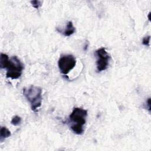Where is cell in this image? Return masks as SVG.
Here are the masks:
<instances>
[{"mask_svg":"<svg viewBox=\"0 0 151 151\" xmlns=\"http://www.w3.org/2000/svg\"><path fill=\"white\" fill-rule=\"evenodd\" d=\"M1 68H6V77L12 80L17 79L21 77L24 65L17 56H13L9 59L6 54L1 53L0 57Z\"/></svg>","mask_w":151,"mask_h":151,"instance_id":"1","label":"cell"},{"mask_svg":"<svg viewBox=\"0 0 151 151\" xmlns=\"http://www.w3.org/2000/svg\"><path fill=\"white\" fill-rule=\"evenodd\" d=\"M24 97L30 103L31 110L38 111L42 104V89L41 87L31 85L28 87H24L22 90Z\"/></svg>","mask_w":151,"mask_h":151,"instance_id":"2","label":"cell"},{"mask_svg":"<svg viewBox=\"0 0 151 151\" xmlns=\"http://www.w3.org/2000/svg\"><path fill=\"white\" fill-rule=\"evenodd\" d=\"M76 60L74 55L67 54L61 55L58 61V66L60 72L66 75L76 66Z\"/></svg>","mask_w":151,"mask_h":151,"instance_id":"3","label":"cell"},{"mask_svg":"<svg viewBox=\"0 0 151 151\" xmlns=\"http://www.w3.org/2000/svg\"><path fill=\"white\" fill-rule=\"evenodd\" d=\"M97 57L96 61V68L98 72L106 70L109 64V60L110 57L108 52L106 51V48L101 47L97 50L95 52Z\"/></svg>","mask_w":151,"mask_h":151,"instance_id":"4","label":"cell"},{"mask_svg":"<svg viewBox=\"0 0 151 151\" xmlns=\"http://www.w3.org/2000/svg\"><path fill=\"white\" fill-rule=\"evenodd\" d=\"M87 110L80 107H75L69 116L70 121L72 124L84 126L86 122Z\"/></svg>","mask_w":151,"mask_h":151,"instance_id":"5","label":"cell"},{"mask_svg":"<svg viewBox=\"0 0 151 151\" xmlns=\"http://www.w3.org/2000/svg\"><path fill=\"white\" fill-rule=\"evenodd\" d=\"M75 31H76V28L74 27L72 21H68L67 24L65 29L62 32V34L65 37H69L73 34H74Z\"/></svg>","mask_w":151,"mask_h":151,"instance_id":"6","label":"cell"},{"mask_svg":"<svg viewBox=\"0 0 151 151\" xmlns=\"http://www.w3.org/2000/svg\"><path fill=\"white\" fill-rule=\"evenodd\" d=\"M11 132L6 127H1L0 130V141L2 142L5 139L11 136Z\"/></svg>","mask_w":151,"mask_h":151,"instance_id":"7","label":"cell"},{"mask_svg":"<svg viewBox=\"0 0 151 151\" xmlns=\"http://www.w3.org/2000/svg\"><path fill=\"white\" fill-rule=\"evenodd\" d=\"M21 123V118L18 116H15L12 118L11 123L14 126H18Z\"/></svg>","mask_w":151,"mask_h":151,"instance_id":"8","label":"cell"},{"mask_svg":"<svg viewBox=\"0 0 151 151\" xmlns=\"http://www.w3.org/2000/svg\"><path fill=\"white\" fill-rule=\"evenodd\" d=\"M31 5H32V6L36 9H38L40 6H41V4L42 2L40 1H37V0H35V1H31Z\"/></svg>","mask_w":151,"mask_h":151,"instance_id":"9","label":"cell"},{"mask_svg":"<svg viewBox=\"0 0 151 151\" xmlns=\"http://www.w3.org/2000/svg\"><path fill=\"white\" fill-rule=\"evenodd\" d=\"M150 36L148 35L146 37H145L143 40H142V44L145 45L149 46V42H150Z\"/></svg>","mask_w":151,"mask_h":151,"instance_id":"10","label":"cell"},{"mask_svg":"<svg viewBox=\"0 0 151 151\" xmlns=\"http://www.w3.org/2000/svg\"><path fill=\"white\" fill-rule=\"evenodd\" d=\"M147 104L148 106V110L150 111V99L149 98L147 100Z\"/></svg>","mask_w":151,"mask_h":151,"instance_id":"11","label":"cell"},{"mask_svg":"<svg viewBox=\"0 0 151 151\" xmlns=\"http://www.w3.org/2000/svg\"><path fill=\"white\" fill-rule=\"evenodd\" d=\"M88 44L87 43L86 45H85V46H84V50H87V47H88Z\"/></svg>","mask_w":151,"mask_h":151,"instance_id":"12","label":"cell"},{"mask_svg":"<svg viewBox=\"0 0 151 151\" xmlns=\"http://www.w3.org/2000/svg\"><path fill=\"white\" fill-rule=\"evenodd\" d=\"M150 12H149V14H148V19H149V20H150Z\"/></svg>","mask_w":151,"mask_h":151,"instance_id":"13","label":"cell"}]
</instances>
